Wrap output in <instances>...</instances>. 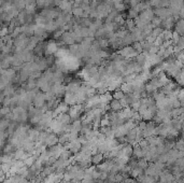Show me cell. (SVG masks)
<instances>
[{"label": "cell", "mask_w": 184, "mask_h": 183, "mask_svg": "<svg viewBox=\"0 0 184 183\" xmlns=\"http://www.w3.org/2000/svg\"><path fill=\"white\" fill-rule=\"evenodd\" d=\"M11 112L12 120L16 123H26L28 121V110L27 109L16 106L13 109H11Z\"/></svg>", "instance_id": "1"}, {"label": "cell", "mask_w": 184, "mask_h": 183, "mask_svg": "<svg viewBox=\"0 0 184 183\" xmlns=\"http://www.w3.org/2000/svg\"><path fill=\"white\" fill-rule=\"evenodd\" d=\"M83 112H85V107H84L83 104H81V105H73V106H70L67 113H68L69 116L71 117V120L75 121V120H79V117L81 116V114Z\"/></svg>", "instance_id": "2"}, {"label": "cell", "mask_w": 184, "mask_h": 183, "mask_svg": "<svg viewBox=\"0 0 184 183\" xmlns=\"http://www.w3.org/2000/svg\"><path fill=\"white\" fill-rule=\"evenodd\" d=\"M116 53L120 54V55L122 56L123 58H125V59H132V58H135L137 55H138V53L132 49V45H127V47L121 48L120 50H117Z\"/></svg>", "instance_id": "3"}, {"label": "cell", "mask_w": 184, "mask_h": 183, "mask_svg": "<svg viewBox=\"0 0 184 183\" xmlns=\"http://www.w3.org/2000/svg\"><path fill=\"white\" fill-rule=\"evenodd\" d=\"M50 92L55 95L57 98H63L66 93V85L63 83H53L52 86H51V90Z\"/></svg>", "instance_id": "4"}, {"label": "cell", "mask_w": 184, "mask_h": 183, "mask_svg": "<svg viewBox=\"0 0 184 183\" xmlns=\"http://www.w3.org/2000/svg\"><path fill=\"white\" fill-rule=\"evenodd\" d=\"M154 15L159 17L162 21H164L171 17L172 13H171L169 8H156V9H154Z\"/></svg>", "instance_id": "5"}, {"label": "cell", "mask_w": 184, "mask_h": 183, "mask_svg": "<svg viewBox=\"0 0 184 183\" xmlns=\"http://www.w3.org/2000/svg\"><path fill=\"white\" fill-rule=\"evenodd\" d=\"M45 104H46V100H45V95H44V93L38 92L33 99V106L35 107V108L41 109Z\"/></svg>", "instance_id": "6"}, {"label": "cell", "mask_w": 184, "mask_h": 183, "mask_svg": "<svg viewBox=\"0 0 184 183\" xmlns=\"http://www.w3.org/2000/svg\"><path fill=\"white\" fill-rule=\"evenodd\" d=\"M58 40L61 42V43L64 44V45H68V47L69 45H71V44L75 43V38H73V32L72 31H68V30L65 31Z\"/></svg>", "instance_id": "7"}, {"label": "cell", "mask_w": 184, "mask_h": 183, "mask_svg": "<svg viewBox=\"0 0 184 183\" xmlns=\"http://www.w3.org/2000/svg\"><path fill=\"white\" fill-rule=\"evenodd\" d=\"M58 45L57 42L55 41H48L45 44V50H44V56H50V55H55L57 51H58Z\"/></svg>", "instance_id": "8"}, {"label": "cell", "mask_w": 184, "mask_h": 183, "mask_svg": "<svg viewBox=\"0 0 184 183\" xmlns=\"http://www.w3.org/2000/svg\"><path fill=\"white\" fill-rule=\"evenodd\" d=\"M113 164H114L113 159H107V161L101 162L100 164L96 165V169L100 172H108V173H109L112 166H113Z\"/></svg>", "instance_id": "9"}, {"label": "cell", "mask_w": 184, "mask_h": 183, "mask_svg": "<svg viewBox=\"0 0 184 183\" xmlns=\"http://www.w3.org/2000/svg\"><path fill=\"white\" fill-rule=\"evenodd\" d=\"M82 84V81L80 80H71L66 85V93H77Z\"/></svg>", "instance_id": "10"}, {"label": "cell", "mask_w": 184, "mask_h": 183, "mask_svg": "<svg viewBox=\"0 0 184 183\" xmlns=\"http://www.w3.org/2000/svg\"><path fill=\"white\" fill-rule=\"evenodd\" d=\"M148 141V144L150 147H159V146H163L165 143V139L162 138L159 136H151L149 138H145Z\"/></svg>", "instance_id": "11"}, {"label": "cell", "mask_w": 184, "mask_h": 183, "mask_svg": "<svg viewBox=\"0 0 184 183\" xmlns=\"http://www.w3.org/2000/svg\"><path fill=\"white\" fill-rule=\"evenodd\" d=\"M158 178H159V183H172L174 180V177L169 170H164Z\"/></svg>", "instance_id": "12"}, {"label": "cell", "mask_w": 184, "mask_h": 183, "mask_svg": "<svg viewBox=\"0 0 184 183\" xmlns=\"http://www.w3.org/2000/svg\"><path fill=\"white\" fill-rule=\"evenodd\" d=\"M69 110V106L67 104H65L64 101H60L57 105L56 108L53 110V117H56L60 113H67Z\"/></svg>", "instance_id": "13"}, {"label": "cell", "mask_w": 184, "mask_h": 183, "mask_svg": "<svg viewBox=\"0 0 184 183\" xmlns=\"http://www.w3.org/2000/svg\"><path fill=\"white\" fill-rule=\"evenodd\" d=\"M138 16L142 18V20H144L145 22L150 23L152 21V18H153L155 15H154V10L152 9V8H149V9H145V10H143L142 12H140Z\"/></svg>", "instance_id": "14"}, {"label": "cell", "mask_w": 184, "mask_h": 183, "mask_svg": "<svg viewBox=\"0 0 184 183\" xmlns=\"http://www.w3.org/2000/svg\"><path fill=\"white\" fill-rule=\"evenodd\" d=\"M58 143V136L54 132H50L46 137L45 141H44V146L45 147H52V146H55V144Z\"/></svg>", "instance_id": "15"}, {"label": "cell", "mask_w": 184, "mask_h": 183, "mask_svg": "<svg viewBox=\"0 0 184 183\" xmlns=\"http://www.w3.org/2000/svg\"><path fill=\"white\" fill-rule=\"evenodd\" d=\"M177 21L173 18V16L167 18V20H164L162 22V25H160V28L162 29H167V30H172L173 27H174V24Z\"/></svg>", "instance_id": "16"}, {"label": "cell", "mask_w": 184, "mask_h": 183, "mask_svg": "<svg viewBox=\"0 0 184 183\" xmlns=\"http://www.w3.org/2000/svg\"><path fill=\"white\" fill-rule=\"evenodd\" d=\"M29 155L30 154L28 152H26L25 150H23V149H16L15 152L13 153V158L16 159V161H24Z\"/></svg>", "instance_id": "17"}, {"label": "cell", "mask_w": 184, "mask_h": 183, "mask_svg": "<svg viewBox=\"0 0 184 183\" xmlns=\"http://www.w3.org/2000/svg\"><path fill=\"white\" fill-rule=\"evenodd\" d=\"M57 8H58L61 12L69 13V12H71V10H72V2L67 1V0H61L60 3H59Z\"/></svg>", "instance_id": "18"}, {"label": "cell", "mask_w": 184, "mask_h": 183, "mask_svg": "<svg viewBox=\"0 0 184 183\" xmlns=\"http://www.w3.org/2000/svg\"><path fill=\"white\" fill-rule=\"evenodd\" d=\"M64 102L67 104L69 107L77 105V96L75 93H65L64 95Z\"/></svg>", "instance_id": "19"}, {"label": "cell", "mask_w": 184, "mask_h": 183, "mask_svg": "<svg viewBox=\"0 0 184 183\" xmlns=\"http://www.w3.org/2000/svg\"><path fill=\"white\" fill-rule=\"evenodd\" d=\"M40 130H38L37 128H29L27 130V137H28L29 139L33 140V141L37 142L39 141V137H40Z\"/></svg>", "instance_id": "20"}, {"label": "cell", "mask_w": 184, "mask_h": 183, "mask_svg": "<svg viewBox=\"0 0 184 183\" xmlns=\"http://www.w3.org/2000/svg\"><path fill=\"white\" fill-rule=\"evenodd\" d=\"M55 119H56L57 121H58L59 123L61 124V125H67V124H71V122H72V120H71V117L69 116L68 113H60V114L57 115Z\"/></svg>", "instance_id": "21"}, {"label": "cell", "mask_w": 184, "mask_h": 183, "mask_svg": "<svg viewBox=\"0 0 184 183\" xmlns=\"http://www.w3.org/2000/svg\"><path fill=\"white\" fill-rule=\"evenodd\" d=\"M45 44L46 41H40L37 44V47L33 49V54L35 56H43L44 55V50H45Z\"/></svg>", "instance_id": "22"}, {"label": "cell", "mask_w": 184, "mask_h": 183, "mask_svg": "<svg viewBox=\"0 0 184 183\" xmlns=\"http://www.w3.org/2000/svg\"><path fill=\"white\" fill-rule=\"evenodd\" d=\"M40 42V39L37 37H35V36H31V37H29V41L28 43H27L26 48H25V50H27V51H33V49H35L36 47H37V44Z\"/></svg>", "instance_id": "23"}, {"label": "cell", "mask_w": 184, "mask_h": 183, "mask_svg": "<svg viewBox=\"0 0 184 183\" xmlns=\"http://www.w3.org/2000/svg\"><path fill=\"white\" fill-rule=\"evenodd\" d=\"M174 31L178 33L179 36H183L184 33V21L183 18H180V20H178L177 22H175L174 24Z\"/></svg>", "instance_id": "24"}, {"label": "cell", "mask_w": 184, "mask_h": 183, "mask_svg": "<svg viewBox=\"0 0 184 183\" xmlns=\"http://www.w3.org/2000/svg\"><path fill=\"white\" fill-rule=\"evenodd\" d=\"M109 106H110V110L114 111V112H118V111H121L123 109L120 100H116V99H112L111 101L109 102Z\"/></svg>", "instance_id": "25"}, {"label": "cell", "mask_w": 184, "mask_h": 183, "mask_svg": "<svg viewBox=\"0 0 184 183\" xmlns=\"http://www.w3.org/2000/svg\"><path fill=\"white\" fill-rule=\"evenodd\" d=\"M135 58H136V60H135V62H136L138 65H140V66L144 69L145 65H147V63H148L147 55H145L144 53H140V54H138V55H137Z\"/></svg>", "instance_id": "26"}, {"label": "cell", "mask_w": 184, "mask_h": 183, "mask_svg": "<svg viewBox=\"0 0 184 183\" xmlns=\"http://www.w3.org/2000/svg\"><path fill=\"white\" fill-rule=\"evenodd\" d=\"M28 0H12V5L16 8L18 12L23 11L25 9V6H26V2Z\"/></svg>", "instance_id": "27"}, {"label": "cell", "mask_w": 184, "mask_h": 183, "mask_svg": "<svg viewBox=\"0 0 184 183\" xmlns=\"http://www.w3.org/2000/svg\"><path fill=\"white\" fill-rule=\"evenodd\" d=\"M103 154L102 153H96V154H93L92 157H90V161H92V164H94L95 166L100 164L101 162H103Z\"/></svg>", "instance_id": "28"}, {"label": "cell", "mask_w": 184, "mask_h": 183, "mask_svg": "<svg viewBox=\"0 0 184 183\" xmlns=\"http://www.w3.org/2000/svg\"><path fill=\"white\" fill-rule=\"evenodd\" d=\"M134 39H132V35H130V32L128 33V35H126L125 37L123 38V39H121V43H122V48L123 47H127V45H132V43H134Z\"/></svg>", "instance_id": "29"}, {"label": "cell", "mask_w": 184, "mask_h": 183, "mask_svg": "<svg viewBox=\"0 0 184 183\" xmlns=\"http://www.w3.org/2000/svg\"><path fill=\"white\" fill-rule=\"evenodd\" d=\"M96 40H97V43H98V47L100 50H107L108 48L110 47L109 41H108L107 38H99V39H96Z\"/></svg>", "instance_id": "30"}, {"label": "cell", "mask_w": 184, "mask_h": 183, "mask_svg": "<svg viewBox=\"0 0 184 183\" xmlns=\"http://www.w3.org/2000/svg\"><path fill=\"white\" fill-rule=\"evenodd\" d=\"M142 173H143V170L141 169V168H139V167L132 168V169H130L129 172H128V174H129L130 178H134V179H137L139 176H141Z\"/></svg>", "instance_id": "31"}, {"label": "cell", "mask_w": 184, "mask_h": 183, "mask_svg": "<svg viewBox=\"0 0 184 183\" xmlns=\"http://www.w3.org/2000/svg\"><path fill=\"white\" fill-rule=\"evenodd\" d=\"M15 92H16V87L13 85V84L8 85L7 87L2 90V93L5 96H13L14 94H15Z\"/></svg>", "instance_id": "32"}, {"label": "cell", "mask_w": 184, "mask_h": 183, "mask_svg": "<svg viewBox=\"0 0 184 183\" xmlns=\"http://www.w3.org/2000/svg\"><path fill=\"white\" fill-rule=\"evenodd\" d=\"M112 99H113V97H112V95L109 92H107L105 94H102V95H99V101H100V104H109Z\"/></svg>", "instance_id": "33"}, {"label": "cell", "mask_w": 184, "mask_h": 183, "mask_svg": "<svg viewBox=\"0 0 184 183\" xmlns=\"http://www.w3.org/2000/svg\"><path fill=\"white\" fill-rule=\"evenodd\" d=\"M182 114H183V107H179V108H174L170 110L171 119H177Z\"/></svg>", "instance_id": "34"}, {"label": "cell", "mask_w": 184, "mask_h": 183, "mask_svg": "<svg viewBox=\"0 0 184 183\" xmlns=\"http://www.w3.org/2000/svg\"><path fill=\"white\" fill-rule=\"evenodd\" d=\"M14 158L12 154H3L2 156L0 157V163L1 164H12Z\"/></svg>", "instance_id": "35"}, {"label": "cell", "mask_w": 184, "mask_h": 183, "mask_svg": "<svg viewBox=\"0 0 184 183\" xmlns=\"http://www.w3.org/2000/svg\"><path fill=\"white\" fill-rule=\"evenodd\" d=\"M71 14L73 15V17H83L84 11L81 7L72 8V10H71Z\"/></svg>", "instance_id": "36"}, {"label": "cell", "mask_w": 184, "mask_h": 183, "mask_svg": "<svg viewBox=\"0 0 184 183\" xmlns=\"http://www.w3.org/2000/svg\"><path fill=\"white\" fill-rule=\"evenodd\" d=\"M70 140L69 138V132H64V134H61L58 136V143L59 144H63L64 146L66 142H68Z\"/></svg>", "instance_id": "37"}, {"label": "cell", "mask_w": 184, "mask_h": 183, "mask_svg": "<svg viewBox=\"0 0 184 183\" xmlns=\"http://www.w3.org/2000/svg\"><path fill=\"white\" fill-rule=\"evenodd\" d=\"M127 9V5L125 3H117V5H113V10H115L117 13H124Z\"/></svg>", "instance_id": "38"}, {"label": "cell", "mask_w": 184, "mask_h": 183, "mask_svg": "<svg viewBox=\"0 0 184 183\" xmlns=\"http://www.w3.org/2000/svg\"><path fill=\"white\" fill-rule=\"evenodd\" d=\"M71 126H72V130H75V132H81L82 129V123H81V120H75V121H72V123H71Z\"/></svg>", "instance_id": "39"}, {"label": "cell", "mask_w": 184, "mask_h": 183, "mask_svg": "<svg viewBox=\"0 0 184 183\" xmlns=\"http://www.w3.org/2000/svg\"><path fill=\"white\" fill-rule=\"evenodd\" d=\"M65 31H67L66 26H64V27H59V28H57L56 30L54 31V33H53V37H54V39L58 40L59 38L61 37V35H63V33L65 32Z\"/></svg>", "instance_id": "40"}, {"label": "cell", "mask_w": 184, "mask_h": 183, "mask_svg": "<svg viewBox=\"0 0 184 183\" xmlns=\"http://www.w3.org/2000/svg\"><path fill=\"white\" fill-rule=\"evenodd\" d=\"M138 15H139V13L134 9V8H130V9L128 10L127 13H126V17H127V20H132V21H134Z\"/></svg>", "instance_id": "41"}, {"label": "cell", "mask_w": 184, "mask_h": 183, "mask_svg": "<svg viewBox=\"0 0 184 183\" xmlns=\"http://www.w3.org/2000/svg\"><path fill=\"white\" fill-rule=\"evenodd\" d=\"M124 96H125V93L123 92L122 90H114L113 95H112V97H113V99H116V100H121L124 98Z\"/></svg>", "instance_id": "42"}, {"label": "cell", "mask_w": 184, "mask_h": 183, "mask_svg": "<svg viewBox=\"0 0 184 183\" xmlns=\"http://www.w3.org/2000/svg\"><path fill=\"white\" fill-rule=\"evenodd\" d=\"M149 166V162L145 161L144 158H140V159H137V167L141 168L142 170L147 169V167Z\"/></svg>", "instance_id": "43"}, {"label": "cell", "mask_w": 184, "mask_h": 183, "mask_svg": "<svg viewBox=\"0 0 184 183\" xmlns=\"http://www.w3.org/2000/svg\"><path fill=\"white\" fill-rule=\"evenodd\" d=\"M9 124H10V120H7V119L0 120V132H5V130H7Z\"/></svg>", "instance_id": "44"}, {"label": "cell", "mask_w": 184, "mask_h": 183, "mask_svg": "<svg viewBox=\"0 0 184 183\" xmlns=\"http://www.w3.org/2000/svg\"><path fill=\"white\" fill-rule=\"evenodd\" d=\"M162 38L165 40H170L171 39V36H172V30H167V29H163L162 33H160Z\"/></svg>", "instance_id": "45"}, {"label": "cell", "mask_w": 184, "mask_h": 183, "mask_svg": "<svg viewBox=\"0 0 184 183\" xmlns=\"http://www.w3.org/2000/svg\"><path fill=\"white\" fill-rule=\"evenodd\" d=\"M132 49H134L138 54H140V53H142V52H143L142 43H141V42H134V43L132 44Z\"/></svg>", "instance_id": "46"}, {"label": "cell", "mask_w": 184, "mask_h": 183, "mask_svg": "<svg viewBox=\"0 0 184 183\" xmlns=\"http://www.w3.org/2000/svg\"><path fill=\"white\" fill-rule=\"evenodd\" d=\"M162 22H163V21L160 20L159 17H157V16H154V17L152 18L151 22H150V24H151L152 26L155 28V27H160V25H162Z\"/></svg>", "instance_id": "47"}, {"label": "cell", "mask_w": 184, "mask_h": 183, "mask_svg": "<svg viewBox=\"0 0 184 183\" xmlns=\"http://www.w3.org/2000/svg\"><path fill=\"white\" fill-rule=\"evenodd\" d=\"M125 26H126L125 28L130 32V31H132V29L136 27V25H135V22L132 20H126L125 21Z\"/></svg>", "instance_id": "48"}, {"label": "cell", "mask_w": 184, "mask_h": 183, "mask_svg": "<svg viewBox=\"0 0 184 183\" xmlns=\"http://www.w3.org/2000/svg\"><path fill=\"white\" fill-rule=\"evenodd\" d=\"M183 77H184V73H183V69H182L181 71H180L179 73H178L177 75L174 77V79H175V81L179 83V85L180 86H182V84H183Z\"/></svg>", "instance_id": "49"}, {"label": "cell", "mask_w": 184, "mask_h": 183, "mask_svg": "<svg viewBox=\"0 0 184 183\" xmlns=\"http://www.w3.org/2000/svg\"><path fill=\"white\" fill-rule=\"evenodd\" d=\"M158 51H159V47H157V45H155V44H151V47H150L148 53L149 54H157Z\"/></svg>", "instance_id": "50"}, {"label": "cell", "mask_w": 184, "mask_h": 183, "mask_svg": "<svg viewBox=\"0 0 184 183\" xmlns=\"http://www.w3.org/2000/svg\"><path fill=\"white\" fill-rule=\"evenodd\" d=\"M173 148H174L175 150H178V151H183L184 150V148H183V141H182L181 139L178 140V141H175L174 142V147H173Z\"/></svg>", "instance_id": "51"}, {"label": "cell", "mask_w": 184, "mask_h": 183, "mask_svg": "<svg viewBox=\"0 0 184 183\" xmlns=\"http://www.w3.org/2000/svg\"><path fill=\"white\" fill-rule=\"evenodd\" d=\"M163 29L160 28V27H155V28H153V30H152L151 35L153 36L154 38L158 37V36H160V33H162Z\"/></svg>", "instance_id": "52"}, {"label": "cell", "mask_w": 184, "mask_h": 183, "mask_svg": "<svg viewBox=\"0 0 184 183\" xmlns=\"http://www.w3.org/2000/svg\"><path fill=\"white\" fill-rule=\"evenodd\" d=\"M10 35L9 33V29H8V26H3L2 28L0 29V38L6 37V36Z\"/></svg>", "instance_id": "53"}, {"label": "cell", "mask_w": 184, "mask_h": 183, "mask_svg": "<svg viewBox=\"0 0 184 183\" xmlns=\"http://www.w3.org/2000/svg\"><path fill=\"white\" fill-rule=\"evenodd\" d=\"M108 172H100V176H99V179L100 180H103V181H105L107 180V178H108Z\"/></svg>", "instance_id": "54"}, {"label": "cell", "mask_w": 184, "mask_h": 183, "mask_svg": "<svg viewBox=\"0 0 184 183\" xmlns=\"http://www.w3.org/2000/svg\"><path fill=\"white\" fill-rule=\"evenodd\" d=\"M81 183H95V180L93 178H90V179H82L81 180Z\"/></svg>", "instance_id": "55"}, {"label": "cell", "mask_w": 184, "mask_h": 183, "mask_svg": "<svg viewBox=\"0 0 184 183\" xmlns=\"http://www.w3.org/2000/svg\"><path fill=\"white\" fill-rule=\"evenodd\" d=\"M125 0H112V3L113 5H117V3H123Z\"/></svg>", "instance_id": "56"}, {"label": "cell", "mask_w": 184, "mask_h": 183, "mask_svg": "<svg viewBox=\"0 0 184 183\" xmlns=\"http://www.w3.org/2000/svg\"><path fill=\"white\" fill-rule=\"evenodd\" d=\"M67 1H70V2H73V0H67Z\"/></svg>", "instance_id": "57"}, {"label": "cell", "mask_w": 184, "mask_h": 183, "mask_svg": "<svg viewBox=\"0 0 184 183\" xmlns=\"http://www.w3.org/2000/svg\"><path fill=\"white\" fill-rule=\"evenodd\" d=\"M138 1H147V0H138Z\"/></svg>", "instance_id": "58"}, {"label": "cell", "mask_w": 184, "mask_h": 183, "mask_svg": "<svg viewBox=\"0 0 184 183\" xmlns=\"http://www.w3.org/2000/svg\"><path fill=\"white\" fill-rule=\"evenodd\" d=\"M1 56H2V55H1V52H0V58H1Z\"/></svg>", "instance_id": "59"}]
</instances>
